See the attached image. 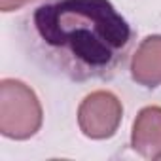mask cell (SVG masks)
<instances>
[{"mask_svg": "<svg viewBox=\"0 0 161 161\" xmlns=\"http://www.w3.org/2000/svg\"><path fill=\"white\" fill-rule=\"evenodd\" d=\"M123 116L119 99L110 91L89 93L78 108V125L87 138L104 140L116 135Z\"/></svg>", "mask_w": 161, "mask_h": 161, "instance_id": "obj_3", "label": "cell"}, {"mask_svg": "<svg viewBox=\"0 0 161 161\" xmlns=\"http://www.w3.org/2000/svg\"><path fill=\"white\" fill-rule=\"evenodd\" d=\"M32 0H0V10L2 12H15V10H21L23 6H27Z\"/></svg>", "mask_w": 161, "mask_h": 161, "instance_id": "obj_6", "label": "cell"}, {"mask_svg": "<svg viewBox=\"0 0 161 161\" xmlns=\"http://www.w3.org/2000/svg\"><path fill=\"white\" fill-rule=\"evenodd\" d=\"M131 146L144 159H161V106H146L138 112L131 131Z\"/></svg>", "mask_w": 161, "mask_h": 161, "instance_id": "obj_4", "label": "cell"}, {"mask_svg": "<svg viewBox=\"0 0 161 161\" xmlns=\"http://www.w3.org/2000/svg\"><path fill=\"white\" fill-rule=\"evenodd\" d=\"M44 112L36 93L21 80L0 82V133L6 138L27 140L42 127Z\"/></svg>", "mask_w": 161, "mask_h": 161, "instance_id": "obj_2", "label": "cell"}, {"mask_svg": "<svg viewBox=\"0 0 161 161\" xmlns=\"http://www.w3.org/2000/svg\"><path fill=\"white\" fill-rule=\"evenodd\" d=\"M23 40L46 68L87 82L110 78L123 66L131 27L108 0H55L27 17Z\"/></svg>", "mask_w": 161, "mask_h": 161, "instance_id": "obj_1", "label": "cell"}, {"mask_svg": "<svg viewBox=\"0 0 161 161\" xmlns=\"http://www.w3.org/2000/svg\"><path fill=\"white\" fill-rule=\"evenodd\" d=\"M131 76L144 87L161 84V36L153 34L140 42L131 59Z\"/></svg>", "mask_w": 161, "mask_h": 161, "instance_id": "obj_5", "label": "cell"}]
</instances>
